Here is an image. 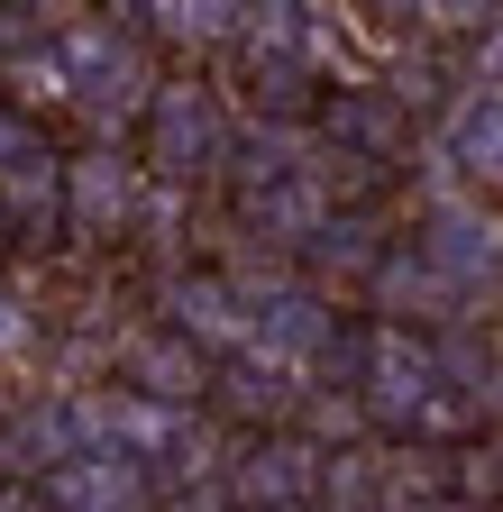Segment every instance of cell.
<instances>
[{
	"mask_svg": "<svg viewBox=\"0 0 503 512\" xmlns=\"http://www.w3.org/2000/svg\"><path fill=\"white\" fill-rule=\"evenodd\" d=\"M430 394H439L430 330H412V320H366L357 384H348V412H357L375 439H412V421L430 412Z\"/></svg>",
	"mask_w": 503,
	"mask_h": 512,
	"instance_id": "obj_1",
	"label": "cell"
},
{
	"mask_svg": "<svg viewBox=\"0 0 503 512\" xmlns=\"http://www.w3.org/2000/svg\"><path fill=\"white\" fill-rule=\"evenodd\" d=\"M421 266L439 275V293H449V311H458V320H476V302H494V293H503V229H494L476 202L439 192L430 220H421Z\"/></svg>",
	"mask_w": 503,
	"mask_h": 512,
	"instance_id": "obj_2",
	"label": "cell"
},
{
	"mask_svg": "<svg viewBox=\"0 0 503 512\" xmlns=\"http://www.w3.org/2000/svg\"><path fill=\"white\" fill-rule=\"evenodd\" d=\"M321 467L330 448L302 439V430H257L220 467V503L229 512H321Z\"/></svg>",
	"mask_w": 503,
	"mask_h": 512,
	"instance_id": "obj_3",
	"label": "cell"
},
{
	"mask_svg": "<svg viewBox=\"0 0 503 512\" xmlns=\"http://www.w3.org/2000/svg\"><path fill=\"white\" fill-rule=\"evenodd\" d=\"M220 165H229L220 92H202V83H156L147 92V174L156 183H202Z\"/></svg>",
	"mask_w": 503,
	"mask_h": 512,
	"instance_id": "obj_4",
	"label": "cell"
},
{
	"mask_svg": "<svg viewBox=\"0 0 503 512\" xmlns=\"http://www.w3.org/2000/svg\"><path fill=\"white\" fill-rule=\"evenodd\" d=\"M55 74H65V101H138V37L119 19H55Z\"/></svg>",
	"mask_w": 503,
	"mask_h": 512,
	"instance_id": "obj_5",
	"label": "cell"
},
{
	"mask_svg": "<svg viewBox=\"0 0 503 512\" xmlns=\"http://www.w3.org/2000/svg\"><path fill=\"white\" fill-rule=\"evenodd\" d=\"M165 330L183 348H202V357H247V339H257L247 284H229V275H174L165 284Z\"/></svg>",
	"mask_w": 503,
	"mask_h": 512,
	"instance_id": "obj_6",
	"label": "cell"
},
{
	"mask_svg": "<svg viewBox=\"0 0 503 512\" xmlns=\"http://www.w3.org/2000/svg\"><path fill=\"white\" fill-rule=\"evenodd\" d=\"M311 119H321L330 156H357V165H394L403 156V110L385 101V83H330Z\"/></svg>",
	"mask_w": 503,
	"mask_h": 512,
	"instance_id": "obj_7",
	"label": "cell"
},
{
	"mask_svg": "<svg viewBox=\"0 0 503 512\" xmlns=\"http://www.w3.org/2000/svg\"><path fill=\"white\" fill-rule=\"evenodd\" d=\"M119 394H138V403H165V412H193L211 394V357L202 348H183L174 330H147L119 348Z\"/></svg>",
	"mask_w": 503,
	"mask_h": 512,
	"instance_id": "obj_8",
	"label": "cell"
},
{
	"mask_svg": "<svg viewBox=\"0 0 503 512\" xmlns=\"http://www.w3.org/2000/svg\"><path fill=\"white\" fill-rule=\"evenodd\" d=\"M129 220H138V165H129V156H110V147L65 156V229L119 238Z\"/></svg>",
	"mask_w": 503,
	"mask_h": 512,
	"instance_id": "obj_9",
	"label": "cell"
},
{
	"mask_svg": "<svg viewBox=\"0 0 503 512\" xmlns=\"http://www.w3.org/2000/svg\"><path fill=\"white\" fill-rule=\"evenodd\" d=\"M37 503L46 512H156V485L129 458H74L37 476Z\"/></svg>",
	"mask_w": 503,
	"mask_h": 512,
	"instance_id": "obj_10",
	"label": "cell"
},
{
	"mask_svg": "<svg viewBox=\"0 0 503 512\" xmlns=\"http://www.w3.org/2000/svg\"><path fill=\"white\" fill-rule=\"evenodd\" d=\"M321 92H330V83H321V64H311L302 46H293V55H247V101H257V119L284 128V138L321 110Z\"/></svg>",
	"mask_w": 503,
	"mask_h": 512,
	"instance_id": "obj_11",
	"label": "cell"
},
{
	"mask_svg": "<svg viewBox=\"0 0 503 512\" xmlns=\"http://www.w3.org/2000/svg\"><path fill=\"white\" fill-rule=\"evenodd\" d=\"M0 220L28 229V238L65 229V156H55V147H37V156H19L10 174H0Z\"/></svg>",
	"mask_w": 503,
	"mask_h": 512,
	"instance_id": "obj_12",
	"label": "cell"
},
{
	"mask_svg": "<svg viewBox=\"0 0 503 512\" xmlns=\"http://www.w3.org/2000/svg\"><path fill=\"white\" fill-rule=\"evenodd\" d=\"M394 238H385V220H375V211H330L321 229H311V275H339V284H366L375 275V256H385Z\"/></svg>",
	"mask_w": 503,
	"mask_h": 512,
	"instance_id": "obj_13",
	"label": "cell"
},
{
	"mask_svg": "<svg viewBox=\"0 0 503 512\" xmlns=\"http://www.w3.org/2000/svg\"><path fill=\"white\" fill-rule=\"evenodd\" d=\"M449 165L458 174H494L503 183V92H467L458 110H449Z\"/></svg>",
	"mask_w": 503,
	"mask_h": 512,
	"instance_id": "obj_14",
	"label": "cell"
},
{
	"mask_svg": "<svg viewBox=\"0 0 503 512\" xmlns=\"http://www.w3.org/2000/svg\"><path fill=\"white\" fill-rule=\"evenodd\" d=\"M202 403H220V412H238V421H275V412L293 403V375L266 366V357H229V366L211 375V394H202Z\"/></svg>",
	"mask_w": 503,
	"mask_h": 512,
	"instance_id": "obj_15",
	"label": "cell"
},
{
	"mask_svg": "<svg viewBox=\"0 0 503 512\" xmlns=\"http://www.w3.org/2000/svg\"><path fill=\"white\" fill-rule=\"evenodd\" d=\"M138 19L174 46H238V28H247L238 0H165V10H138Z\"/></svg>",
	"mask_w": 503,
	"mask_h": 512,
	"instance_id": "obj_16",
	"label": "cell"
},
{
	"mask_svg": "<svg viewBox=\"0 0 503 512\" xmlns=\"http://www.w3.org/2000/svg\"><path fill=\"white\" fill-rule=\"evenodd\" d=\"M293 174H302V156H293L284 128H257L247 147H229V192H238V211H247V202H266V192L293 183Z\"/></svg>",
	"mask_w": 503,
	"mask_h": 512,
	"instance_id": "obj_17",
	"label": "cell"
},
{
	"mask_svg": "<svg viewBox=\"0 0 503 512\" xmlns=\"http://www.w3.org/2000/svg\"><path fill=\"white\" fill-rule=\"evenodd\" d=\"M37 147H46V128H37L28 110H10V101H0V174H10L19 156H37Z\"/></svg>",
	"mask_w": 503,
	"mask_h": 512,
	"instance_id": "obj_18",
	"label": "cell"
},
{
	"mask_svg": "<svg viewBox=\"0 0 503 512\" xmlns=\"http://www.w3.org/2000/svg\"><path fill=\"white\" fill-rule=\"evenodd\" d=\"M28 348H37V311L19 293H0V357H28Z\"/></svg>",
	"mask_w": 503,
	"mask_h": 512,
	"instance_id": "obj_19",
	"label": "cell"
},
{
	"mask_svg": "<svg viewBox=\"0 0 503 512\" xmlns=\"http://www.w3.org/2000/svg\"><path fill=\"white\" fill-rule=\"evenodd\" d=\"M476 74H485L476 92H503V10H494V19L476 28Z\"/></svg>",
	"mask_w": 503,
	"mask_h": 512,
	"instance_id": "obj_20",
	"label": "cell"
},
{
	"mask_svg": "<svg viewBox=\"0 0 503 512\" xmlns=\"http://www.w3.org/2000/svg\"><path fill=\"white\" fill-rule=\"evenodd\" d=\"M0 512H46V503H37V485L19 476V485H0Z\"/></svg>",
	"mask_w": 503,
	"mask_h": 512,
	"instance_id": "obj_21",
	"label": "cell"
},
{
	"mask_svg": "<svg viewBox=\"0 0 503 512\" xmlns=\"http://www.w3.org/2000/svg\"><path fill=\"white\" fill-rule=\"evenodd\" d=\"M165 512H229L220 494H193V503H165Z\"/></svg>",
	"mask_w": 503,
	"mask_h": 512,
	"instance_id": "obj_22",
	"label": "cell"
}]
</instances>
